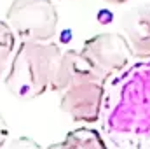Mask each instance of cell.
I'll list each match as a JSON object with an SVG mask.
<instances>
[{"label": "cell", "mask_w": 150, "mask_h": 149, "mask_svg": "<svg viewBox=\"0 0 150 149\" xmlns=\"http://www.w3.org/2000/svg\"><path fill=\"white\" fill-rule=\"evenodd\" d=\"M7 140H9V125H7V121L0 116V149L5 148Z\"/></svg>", "instance_id": "cell-10"}, {"label": "cell", "mask_w": 150, "mask_h": 149, "mask_svg": "<svg viewBox=\"0 0 150 149\" xmlns=\"http://www.w3.org/2000/svg\"><path fill=\"white\" fill-rule=\"evenodd\" d=\"M107 82L94 74L80 56V51H63L51 91L59 97V109L75 123H96L101 119Z\"/></svg>", "instance_id": "cell-2"}, {"label": "cell", "mask_w": 150, "mask_h": 149, "mask_svg": "<svg viewBox=\"0 0 150 149\" xmlns=\"http://www.w3.org/2000/svg\"><path fill=\"white\" fill-rule=\"evenodd\" d=\"M47 149H108L103 135L94 128H75L61 142L51 144Z\"/></svg>", "instance_id": "cell-7"}, {"label": "cell", "mask_w": 150, "mask_h": 149, "mask_svg": "<svg viewBox=\"0 0 150 149\" xmlns=\"http://www.w3.org/2000/svg\"><path fill=\"white\" fill-rule=\"evenodd\" d=\"M63 51L54 42H21L16 49L5 88L18 100H35L52 88Z\"/></svg>", "instance_id": "cell-3"}, {"label": "cell", "mask_w": 150, "mask_h": 149, "mask_svg": "<svg viewBox=\"0 0 150 149\" xmlns=\"http://www.w3.org/2000/svg\"><path fill=\"white\" fill-rule=\"evenodd\" d=\"M120 27L131 46L133 56L150 60V5H140L127 11L122 16Z\"/></svg>", "instance_id": "cell-6"}, {"label": "cell", "mask_w": 150, "mask_h": 149, "mask_svg": "<svg viewBox=\"0 0 150 149\" xmlns=\"http://www.w3.org/2000/svg\"><path fill=\"white\" fill-rule=\"evenodd\" d=\"M5 21L21 42H51L59 19L51 0H12Z\"/></svg>", "instance_id": "cell-4"}, {"label": "cell", "mask_w": 150, "mask_h": 149, "mask_svg": "<svg viewBox=\"0 0 150 149\" xmlns=\"http://www.w3.org/2000/svg\"><path fill=\"white\" fill-rule=\"evenodd\" d=\"M16 35L11 30V27L7 25V21L0 19V77L7 70V63L14 53V46H16Z\"/></svg>", "instance_id": "cell-8"}, {"label": "cell", "mask_w": 150, "mask_h": 149, "mask_svg": "<svg viewBox=\"0 0 150 149\" xmlns=\"http://www.w3.org/2000/svg\"><path fill=\"white\" fill-rule=\"evenodd\" d=\"M5 149H44V148L30 137H16L7 144Z\"/></svg>", "instance_id": "cell-9"}, {"label": "cell", "mask_w": 150, "mask_h": 149, "mask_svg": "<svg viewBox=\"0 0 150 149\" xmlns=\"http://www.w3.org/2000/svg\"><path fill=\"white\" fill-rule=\"evenodd\" d=\"M101 121L107 140L117 149H150V62L110 79Z\"/></svg>", "instance_id": "cell-1"}, {"label": "cell", "mask_w": 150, "mask_h": 149, "mask_svg": "<svg viewBox=\"0 0 150 149\" xmlns=\"http://www.w3.org/2000/svg\"><path fill=\"white\" fill-rule=\"evenodd\" d=\"M80 56L94 74L108 82L113 75L129 65L133 51L124 34L103 32L86 40L80 49Z\"/></svg>", "instance_id": "cell-5"}, {"label": "cell", "mask_w": 150, "mask_h": 149, "mask_svg": "<svg viewBox=\"0 0 150 149\" xmlns=\"http://www.w3.org/2000/svg\"><path fill=\"white\" fill-rule=\"evenodd\" d=\"M105 2H108V4H126L129 0H105Z\"/></svg>", "instance_id": "cell-11"}]
</instances>
